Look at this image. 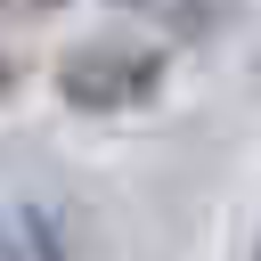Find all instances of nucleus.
Masks as SVG:
<instances>
[{"label":"nucleus","mask_w":261,"mask_h":261,"mask_svg":"<svg viewBox=\"0 0 261 261\" xmlns=\"http://www.w3.org/2000/svg\"><path fill=\"white\" fill-rule=\"evenodd\" d=\"M163 82H171V49L130 33H90L57 57V98L73 114H139L163 98Z\"/></svg>","instance_id":"nucleus-1"},{"label":"nucleus","mask_w":261,"mask_h":261,"mask_svg":"<svg viewBox=\"0 0 261 261\" xmlns=\"http://www.w3.org/2000/svg\"><path fill=\"white\" fill-rule=\"evenodd\" d=\"M114 8L147 16L163 41H212V33L228 24V8H237V0H114Z\"/></svg>","instance_id":"nucleus-2"},{"label":"nucleus","mask_w":261,"mask_h":261,"mask_svg":"<svg viewBox=\"0 0 261 261\" xmlns=\"http://www.w3.org/2000/svg\"><path fill=\"white\" fill-rule=\"evenodd\" d=\"M16 228H24V261H65V253H57V220H49L41 204H24Z\"/></svg>","instance_id":"nucleus-3"},{"label":"nucleus","mask_w":261,"mask_h":261,"mask_svg":"<svg viewBox=\"0 0 261 261\" xmlns=\"http://www.w3.org/2000/svg\"><path fill=\"white\" fill-rule=\"evenodd\" d=\"M0 8H16V16H57L65 0H0Z\"/></svg>","instance_id":"nucleus-4"},{"label":"nucleus","mask_w":261,"mask_h":261,"mask_svg":"<svg viewBox=\"0 0 261 261\" xmlns=\"http://www.w3.org/2000/svg\"><path fill=\"white\" fill-rule=\"evenodd\" d=\"M8 90H16V65H8V49H0V98H8Z\"/></svg>","instance_id":"nucleus-5"},{"label":"nucleus","mask_w":261,"mask_h":261,"mask_svg":"<svg viewBox=\"0 0 261 261\" xmlns=\"http://www.w3.org/2000/svg\"><path fill=\"white\" fill-rule=\"evenodd\" d=\"M0 261H24V245H16V237H8V228H0Z\"/></svg>","instance_id":"nucleus-6"}]
</instances>
